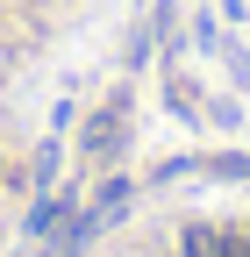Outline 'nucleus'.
Returning <instances> with one entry per match:
<instances>
[{
	"label": "nucleus",
	"mask_w": 250,
	"mask_h": 257,
	"mask_svg": "<svg viewBox=\"0 0 250 257\" xmlns=\"http://www.w3.org/2000/svg\"><path fill=\"white\" fill-rule=\"evenodd\" d=\"M186 257H214V236L207 229H186Z\"/></svg>",
	"instance_id": "f257e3e1"
}]
</instances>
